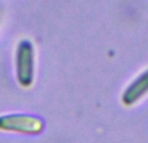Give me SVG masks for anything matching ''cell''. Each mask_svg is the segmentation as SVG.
I'll list each match as a JSON object with an SVG mask.
<instances>
[{"label": "cell", "mask_w": 148, "mask_h": 143, "mask_svg": "<svg viewBox=\"0 0 148 143\" xmlns=\"http://www.w3.org/2000/svg\"><path fill=\"white\" fill-rule=\"evenodd\" d=\"M16 76L22 87H29L34 81V47L31 42L21 41L16 50Z\"/></svg>", "instance_id": "2"}, {"label": "cell", "mask_w": 148, "mask_h": 143, "mask_svg": "<svg viewBox=\"0 0 148 143\" xmlns=\"http://www.w3.org/2000/svg\"><path fill=\"white\" fill-rule=\"evenodd\" d=\"M44 129V122L39 117L30 115H13L0 116V130L13 131L22 134H40Z\"/></svg>", "instance_id": "1"}, {"label": "cell", "mask_w": 148, "mask_h": 143, "mask_svg": "<svg viewBox=\"0 0 148 143\" xmlns=\"http://www.w3.org/2000/svg\"><path fill=\"white\" fill-rule=\"evenodd\" d=\"M146 94H148V69L138 76L122 94V104L133 105L142 99Z\"/></svg>", "instance_id": "3"}]
</instances>
